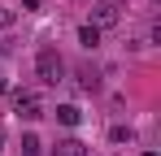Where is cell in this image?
<instances>
[{
	"label": "cell",
	"instance_id": "cell-1",
	"mask_svg": "<svg viewBox=\"0 0 161 156\" xmlns=\"http://www.w3.org/2000/svg\"><path fill=\"white\" fill-rule=\"evenodd\" d=\"M35 70H39V78H44L48 87H57V82H61V74H65V61H61L57 44H44V48H39V56H35Z\"/></svg>",
	"mask_w": 161,
	"mask_h": 156
},
{
	"label": "cell",
	"instance_id": "cell-2",
	"mask_svg": "<svg viewBox=\"0 0 161 156\" xmlns=\"http://www.w3.org/2000/svg\"><path fill=\"white\" fill-rule=\"evenodd\" d=\"M13 108H18V117H26V122L44 117V104H39L35 91H13Z\"/></svg>",
	"mask_w": 161,
	"mask_h": 156
},
{
	"label": "cell",
	"instance_id": "cell-3",
	"mask_svg": "<svg viewBox=\"0 0 161 156\" xmlns=\"http://www.w3.org/2000/svg\"><path fill=\"white\" fill-rule=\"evenodd\" d=\"M118 22H122V9H118V4L100 0V4L92 9V26H96V30H109V26H118Z\"/></svg>",
	"mask_w": 161,
	"mask_h": 156
},
{
	"label": "cell",
	"instance_id": "cell-4",
	"mask_svg": "<svg viewBox=\"0 0 161 156\" xmlns=\"http://www.w3.org/2000/svg\"><path fill=\"white\" fill-rule=\"evenodd\" d=\"M53 156H87V143H79V139H57Z\"/></svg>",
	"mask_w": 161,
	"mask_h": 156
},
{
	"label": "cell",
	"instance_id": "cell-5",
	"mask_svg": "<svg viewBox=\"0 0 161 156\" xmlns=\"http://www.w3.org/2000/svg\"><path fill=\"white\" fill-rule=\"evenodd\" d=\"M79 108H74V104H57V122H61V126H79Z\"/></svg>",
	"mask_w": 161,
	"mask_h": 156
},
{
	"label": "cell",
	"instance_id": "cell-6",
	"mask_svg": "<svg viewBox=\"0 0 161 156\" xmlns=\"http://www.w3.org/2000/svg\"><path fill=\"white\" fill-rule=\"evenodd\" d=\"M79 44H83V48H87V52H92V48H96V44H100V30H96V26H92V22H87V26H79Z\"/></svg>",
	"mask_w": 161,
	"mask_h": 156
},
{
	"label": "cell",
	"instance_id": "cell-7",
	"mask_svg": "<svg viewBox=\"0 0 161 156\" xmlns=\"http://www.w3.org/2000/svg\"><path fill=\"white\" fill-rule=\"evenodd\" d=\"M39 152H44L39 134H22V156H39Z\"/></svg>",
	"mask_w": 161,
	"mask_h": 156
},
{
	"label": "cell",
	"instance_id": "cell-8",
	"mask_svg": "<svg viewBox=\"0 0 161 156\" xmlns=\"http://www.w3.org/2000/svg\"><path fill=\"white\" fill-rule=\"evenodd\" d=\"M79 78H83V91H96V87H100V78H96V70H92V65H83Z\"/></svg>",
	"mask_w": 161,
	"mask_h": 156
},
{
	"label": "cell",
	"instance_id": "cell-9",
	"mask_svg": "<svg viewBox=\"0 0 161 156\" xmlns=\"http://www.w3.org/2000/svg\"><path fill=\"white\" fill-rule=\"evenodd\" d=\"M109 139H113V143H135V130H131V126H113Z\"/></svg>",
	"mask_w": 161,
	"mask_h": 156
},
{
	"label": "cell",
	"instance_id": "cell-10",
	"mask_svg": "<svg viewBox=\"0 0 161 156\" xmlns=\"http://www.w3.org/2000/svg\"><path fill=\"white\" fill-rule=\"evenodd\" d=\"M13 18H18L13 9H0V30H9V26H13Z\"/></svg>",
	"mask_w": 161,
	"mask_h": 156
},
{
	"label": "cell",
	"instance_id": "cell-11",
	"mask_svg": "<svg viewBox=\"0 0 161 156\" xmlns=\"http://www.w3.org/2000/svg\"><path fill=\"white\" fill-rule=\"evenodd\" d=\"M22 9H26V13H35V9H39V0H22Z\"/></svg>",
	"mask_w": 161,
	"mask_h": 156
},
{
	"label": "cell",
	"instance_id": "cell-12",
	"mask_svg": "<svg viewBox=\"0 0 161 156\" xmlns=\"http://www.w3.org/2000/svg\"><path fill=\"white\" fill-rule=\"evenodd\" d=\"M0 152H4V130H0Z\"/></svg>",
	"mask_w": 161,
	"mask_h": 156
},
{
	"label": "cell",
	"instance_id": "cell-13",
	"mask_svg": "<svg viewBox=\"0 0 161 156\" xmlns=\"http://www.w3.org/2000/svg\"><path fill=\"white\" fill-rule=\"evenodd\" d=\"M109 4H126V0H109Z\"/></svg>",
	"mask_w": 161,
	"mask_h": 156
},
{
	"label": "cell",
	"instance_id": "cell-14",
	"mask_svg": "<svg viewBox=\"0 0 161 156\" xmlns=\"http://www.w3.org/2000/svg\"><path fill=\"white\" fill-rule=\"evenodd\" d=\"M144 156H157V152H144Z\"/></svg>",
	"mask_w": 161,
	"mask_h": 156
}]
</instances>
